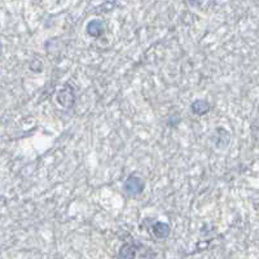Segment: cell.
Wrapping results in <instances>:
<instances>
[{"instance_id": "cell-1", "label": "cell", "mask_w": 259, "mask_h": 259, "mask_svg": "<svg viewBox=\"0 0 259 259\" xmlns=\"http://www.w3.org/2000/svg\"><path fill=\"white\" fill-rule=\"evenodd\" d=\"M123 189L126 193L136 196V194L142 193L143 189H144V182L138 177H131L124 182Z\"/></svg>"}, {"instance_id": "cell-2", "label": "cell", "mask_w": 259, "mask_h": 259, "mask_svg": "<svg viewBox=\"0 0 259 259\" xmlns=\"http://www.w3.org/2000/svg\"><path fill=\"white\" fill-rule=\"evenodd\" d=\"M103 22L100 20H92L90 21L89 24H87V34L91 36H100L103 34Z\"/></svg>"}, {"instance_id": "cell-3", "label": "cell", "mask_w": 259, "mask_h": 259, "mask_svg": "<svg viewBox=\"0 0 259 259\" xmlns=\"http://www.w3.org/2000/svg\"><path fill=\"white\" fill-rule=\"evenodd\" d=\"M153 233L157 239H166L170 235V227L163 222H157L153 226Z\"/></svg>"}, {"instance_id": "cell-4", "label": "cell", "mask_w": 259, "mask_h": 259, "mask_svg": "<svg viewBox=\"0 0 259 259\" xmlns=\"http://www.w3.org/2000/svg\"><path fill=\"white\" fill-rule=\"evenodd\" d=\"M138 246L139 244H126L121 247V251L118 254V256L121 258H134L138 255Z\"/></svg>"}, {"instance_id": "cell-5", "label": "cell", "mask_w": 259, "mask_h": 259, "mask_svg": "<svg viewBox=\"0 0 259 259\" xmlns=\"http://www.w3.org/2000/svg\"><path fill=\"white\" fill-rule=\"evenodd\" d=\"M192 112L197 115H202L205 113H207L210 110V105L205 100H197L194 101L191 106Z\"/></svg>"}, {"instance_id": "cell-6", "label": "cell", "mask_w": 259, "mask_h": 259, "mask_svg": "<svg viewBox=\"0 0 259 259\" xmlns=\"http://www.w3.org/2000/svg\"><path fill=\"white\" fill-rule=\"evenodd\" d=\"M0 55H2V43H0Z\"/></svg>"}]
</instances>
